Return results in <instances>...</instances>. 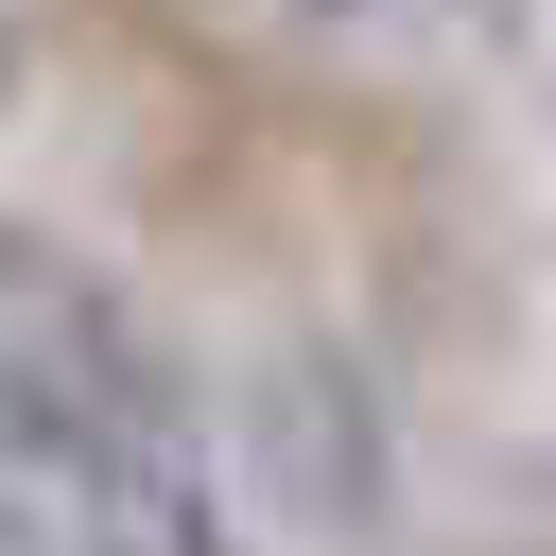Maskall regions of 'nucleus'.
Segmentation results:
<instances>
[{
	"mask_svg": "<svg viewBox=\"0 0 556 556\" xmlns=\"http://www.w3.org/2000/svg\"><path fill=\"white\" fill-rule=\"evenodd\" d=\"M156 452H208L174 348L139 330V295L87 243H52V226L0 208V469L35 504H87V486H122Z\"/></svg>",
	"mask_w": 556,
	"mask_h": 556,
	"instance_id": "f257e3e1",
	"label": "nucleus"
},
{
	"mask_svg": "<svg viewBox=\"0 0 556 556\" xmlns=\"http://www.w3.org/2000/svg\"><path fill=\"white\" fill-rule=\"evenodd\" d=\"M52 521H70V556H243L208 452H156V469H122V486H87V504H52Z\"/></svg>",
	"mask_w": 556,
	"mask_h": 556,
	"instance_id": "f03ea898",
	"label": "nucleus"
},
{
	"mask_svg": "<svg viewBox=\"0 0 556 556\" xmlns=\"http://www.w3.org/2000/svg\"><path fill=\"white\" fill-rule=\"evenodd\" d=\"M0 539H17V469H0Z\"/></svg>",
	"mask_w": 556,
	"mask_h": 556,
	"instance_id": "7ed1b4c3",
	"label": "nucleus"
}]
</instances>
